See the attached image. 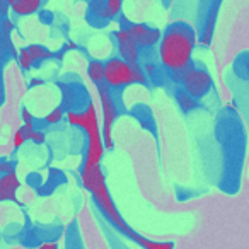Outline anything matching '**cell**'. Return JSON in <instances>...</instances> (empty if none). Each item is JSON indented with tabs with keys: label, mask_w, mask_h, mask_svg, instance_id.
<instances>
[{
	"label": "cell",
	"mask_w": 249,
	"mask_h": 249,
	"mask_svg": "<svg viewBox=\"0 0 249 249\" xmlns=\"http://www.w3.org/2000/svg\"><path fill=\"white\" fill-rule=\"evenodd\" d=\"M12 171H14V164L9 160H0V174L12 173Z\"/></svg>",
	"instance_id": "cell-22"
},
{
	"label": "cell",
	"mask_w": 249,
	"mask_h": 249,
	"mask_svg": "<svg viewBox=\"0 0 249 249\" xmlns=\"http://www.w3.org/2000/svg\"><path fill=\"white\" fill-rule=\"evenodd\" d=\"M22 121H24V124H35V116H33L28 107L22 109Z\"/></svg>",
	"instance_id": "cell-23"
},
{
	"label": "cell",
	"mask_w": 249,
	"mask_h": 249,
	"mask_svg": "<svg viewBox=\"0 0 249 249\" xmlns=\"http://www.w3.org/2000/svg\"><path fill=\"white\" fill-rule=\"evenodd\" d=\"M87 77L94 86H101L104 84V63L99 60H90L87 65Z\"/></svg>",
	"instance_id": "cell-11"
},
{
	"label": "cell",
	"mask_w": 249,
	"mask_h": 249,
	"mask_svg": "<svg viewBox=\"0 0 249 249\" xmlns=\"http://www.w3.org/2000/svg\"><path fill=\"white\" fill-rule=\"evenodd\" d=\"M97 87V96L101 101V111H103V140L104 147L106 149H113V124L118 118V104L116 99L113 96V90L106 86V84H101Z\"/></svg>",
	"instance_id": "cell-5"
},
{
	"label": "cell",
	"mask_w": 249,
	"mask_h": 249,
	"mask_svg": "<svg viewBox=\"0 0 249 249\" xmlns=\"http://www.w3.org/2000/svg\"><path fill=\"white\" fill-rule=\"evenodd\" d=\"M123 26L130 31V35L133 36V39L137 41L140 50H147V48H152V46L159 45L160 41V36L162 33L159 31L157 28H150L147 24H142V22H124Z\"/></svg>",
	"instance_id": "cell-7"
},
{
	"label": "cell",
	"mask_w": 249,
	"mask_h": 249,
	"mask_svg": "<svg viewBox=\"0 0 249 249\" xmlns=\"http://www.w3.org/2000/svg\"><path fill=\"white\" fill-rule=\"evenodd\" d=\"M80 183H82V186L92 195L94 203L97 205V208H99V212L104 215V218H106L120 234H123L124 237L132 239L133 242L142 246L143 249H174V244L171 241H166V242L152 241V239L145 237V235L133 231V229L126 224V220L121 217L116 205H114L113 198H111V193L106 186V176H104V171H103V167H101V164L94 167H80Z\"/></svg>",
	"instance_id": "cell-1"
},
{
	"label": "cell",
	"mask_w": 249,
	"mask_h": 249,
	"mask_svg": "<svg viewBox=\"0 0 249 249\" xmlns=\"http://www.w3.org/2000/svg\"><path fill=\"white\" fill-rule=\"evenodd\" d=\"M26 142H28V140H26L24 130H22V126H21L19 130H16L14 139H12V143H14V149H19V147H22Z\"/></svg>",
	"instance_id": "cell-19"
},
{
	"label": "cell",
	"mask_w": 249,
	"mask_h": 249,
	"mask_svg": "<svg viewBox=\"0 0 249 249\" xmlns=\"http://www.w3.org/2000/svg\"><path fill=\"white\" fill-rule=\"evenodd\" d=\"M178 103H179V106L183 107V111H190V109H193V107H196V99L191 97L184 89L178 94Z\"/></svg>",
	"instance_id": "cell-17"
},
{
	"label": "cell",
	"mask_w": 249,
	"mask_h": 249,
	"mask_svg": "<svg viewBox=\"0 0 249 249\" xmlns=\"http://www.w3.org/2000/svg\"><path fill=\"white\" fill-rule=\"evenodd\" d=\"M4 99H5V94H4V79L0 75V106L4 104Z\"/></svg>",
	"instance_id": "cell-25"
},
{
	"label": "cell",
	"mask_w": 249,
	"mask_h": 249,
	"mask_svg": "<svg viewBox=\"0 0 249 249\" xmlns=\"http://www.w3.org/2000/svg\"><path fill=\"white\" fill-rule=\"evenodd\" d=\"M0 28H2V31L9 35V33L14 29V22H12L11 19H7V18H2V19H0Z\"/></svg>",
	"instance_id": "cell-20"
},
{
	"label": "cell",
	"mask_w": 249,
	"mask_h": 249,
	"mask_svg": "<svg viewBox=\"0 0 249 249\" xmlns=\"http://www.w3.org/2000/svg\"><path fill=\"white\" fill-rule=\"evenodd\" d=\"M147 75L139 63H130L121 56H113L104 62V84L111 90L123 89V87L140 84L143 86Z\"/></svg>",
	"instance_id": "cell-4"
},
{
	"label": "cell",
	"mask_w": 249,
	"mask_h": 249,
	"mask_svg": "<svg viewBox=\"0 0 249 249\" xmlns=\"http://www.w3.org/2000/svg\"><path fill=\"white\" fill-rule=\"evenodd\" d=\"M104 5H106V12L109 21L116 19L121 14V9H123V0H104Z\"/></svg>",
	"instance_id": "cell-16"
},
{
	"label": "cell",
	"mask_w": 249,
	"mask_h": 249,
	"mask_svg": "<svg viewBox=\"0 0 249 249\" xmlns=\"http://www.w3.org/2000/svg\"><path fill=\"white\" fill-rule=\"evenodd\" d=\"M7 36H9L7 33H4V31H2V28H0V56H4L5 48H7V46H5V45H9Z\"/></svg>",
	"instance_id": "cell-21"
},
{
	"label": "cell",
	"mask_w": 249,
	"mask_h": 249,
	"mask_svg": "<svg viewBox=\"0 0 249 249\" xmlns=\"http://www.w3.org/2000/svg\"><path fill=\"white\" fill-rule=\"evenodd\" d=\"M89 12H92V16H96L99 21H103V22L109 21L107 12H106V5H104V0H92L89 5Z\"/></svg>",
	"instance_id": "cell-15"
},
{
	"label": "cell",
	"mask_w": 249,
	"mask_h": 249,
	"mask_svg": "<svg viewBox=\"0 0 249 249\" xmlns=\"http://www.w3.org/2000/svg\"><path fill=\"white\" fill-rule=\"evenodd\" d=\"M26 50H28V53L31 55L35 65L39 62H46V60H50V58L55 56V53L50 52V50L43 45H29V46H26Z\"/></svg>",
	"instance_id": "cell-12"
},
{
	"label": "cell",
	"mask_w": 249,
	"mask_h": 249,
	"mask_svg": "<svg viewBox=\"0 0 249 249\" xmlns=\"http://www.w3.org/2000/svg\"><path fill=\"white\" fill-rule=\"evenodd\" d=\"M114 41H116V48L121 58L130 63H139L140 48L135 39H133V36L130 35V31L124 28V26L118 29V31H114Z\"/></svg>",
	"instance_id": "cell-8"
},
{
	"label": "cell",
	"mask_w": 249,
	"mask_h": 249,
	"mask_svg": "<svg viewBox=\"0 0 249 249\" xmlns=\"http://www.w3.org/2000/svg\"><path fill=\"white\" fill-rule=\"evenodd\" d=\"M38 249H58V244L56 242H41Z\"/></svg>",
	"instance_id": "cell-24"
},
{
	"label": "cell",
	"mask_w": 249,
	"mask_h": 249,
	"mask_svg": "<svg viewBox=\"0 0 249 249\" xmlns=\"http://www.w3.org/2000/svg\"><path fill=\"white\" fill-rule=\"evenodd\" d=\"M195 46H196V31L184 21L173 22L160 36V63L169 72H183L191 63Z\"/></svg>",
	"instance_id": "cell-2"
},
{
	"label": "cell",
	"mask_w": 249,
	"mask_h": 249,
	"mask_svg": "<svg viewBox=\"0 0 249 249\" xmlns=\"http://www.w3.org/2000/svg\"><path fill=\"white\" fill-rule=\"evenodd\" d=\"M181 84H183V89L190 94L195 99H201L210 92L212 86H213V80L212 75L201 67L188 65L186 69L181 72Z\"/></svg>",
	"instance_id": "cell-6"
},
{
	"label": "cell",
	"mask_w": 249,
	"mask_h": 249,
	"mask_svg": "<svg viewBox=\"0 0 249 249\" xmlns=\"http://www.w3.org/2000/svg\"><path fill=\"white\" fill-rule=\"evenodd\" d=\"M22 130H24V135H26V140L29 142H35V143H43L46 140V135L38 130L35 124H22Z\"/></svg>",
	"instance_id": "cell-14"
},
{
	"label": "cell",
	"mask_w": 249,
	"mask_h": 249,
	"mask_svg": "<svg viewBox=\"0 0 249 249\" xmlns=\"http://www.w3.org/2000/svg\"><path fill=\"white\" fill-rule=\"evenodd\" d=\"M19 188H21V181L16 171L0 174V201H12V203L21 205V201L18 200Z\"/></svg>",
	"instance_id": "cell-9"
},
{
	"label": "cell",
	"mask_w": 249,
	"mask_h": 249,
	"mask_svg": "<svg viewBox=\"0 0 249 249\" xmlns=\"http://www.w3.org/2000/svg\"><path fill=\"white\" fill-rule=\"evenodd\" d=\"M63 118H65V109H63L62 106H56V107H53V109L45 116V123L56 124V123H60Z\"/></svg>",
	"instance_id": "cell-18"
},
{
	"label": "cell",
	"mask_w": 249,
	"mask_h": 249,
	"mask_svg": "<svg viewBox=\"0 0 249 249\" xmlns=\"http://www.w3.org/2000/svg\"><path fill=\"white\" fill-rule=\"evenodd\" d=\"M65 118L70 124L84 130L87 135V149H86V157H84L82 167L99 166L101 160H103V157H104L106 147H104L103 130H101L99 120H97L96 106L90 103L86 109L79 111V113L69 111V113H65Z\"/></svg>",
	"instance_id": "cell-3"
},
{
	"label": "cell",
	"mask_w": 249,
	"mask_h": 249,
	"mask_svg": "<svg viewBox=\"0 0 249 249\" xmlns=\"http://www.w3.org/2000/svg\"><path fill=\"white\" fill-rule=\"evenodd\" d=\"M7 2L11 5V11L21 18L36 14L43 5V0H7Z\"/></svg>",
	"instance_id": "cell-10"
},
{
	"label": "cell",
	"mask_w": 249,
	"mask_h": 249,
	"mask_svg": "<svg viewBox=\"0 0 249 249\" xmlns=\"http://www.w3.org/2000/svg\"><path fill=\"white\" fill-rule=\"evenodd\" d=\"M217 7H218V5H215V7L212 9L210 16H208V19H207V24H205L203 35H201V43H203V45H210V43H212V36H213L215 21H217Z\"/></svg>",
	"instance_id": "cell-13"
}]
</instances>
